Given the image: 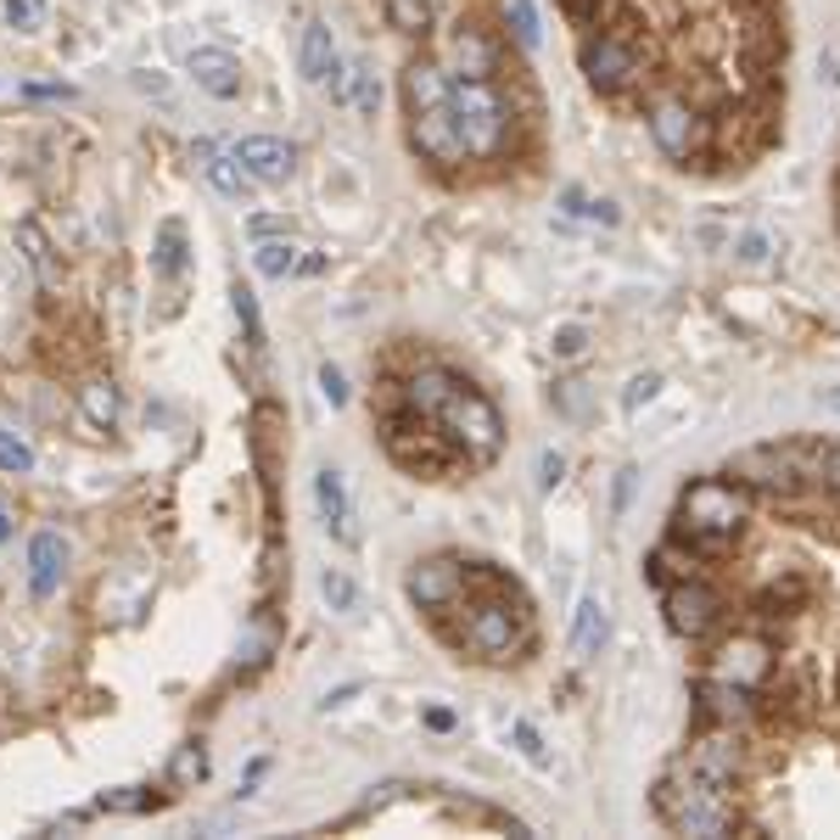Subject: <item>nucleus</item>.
Masks as SVG:
<instances>
[{
    "mask_svg": "<svg viewBox=\"0 0 840 840\" xmlns=\"http://www.w3.org/2000/svg\"><path fill=\"white\" fill-rule=\"evenodd\" d=\"M449 113H454V129H460L471 162L498 157L511 129H516V102L504 96L498 78H454L449 84Z\"/></svg>",
    "mask_w": 840,
    "mask_h": 840,
    "instance_id": "nucleus-1",
    "label": "nucleus"
},
{
    "mask_svg": "<svg viewBox=\"0 0 840 840\" xmlns=\"http://www.w3.org/2000/svg\"><path fill=\"white\" fill-rule=\"evenodd\" d=\"M745 522V498L734 482H695L684 493V533L701 549H723Z\"/></svg>",
    "mask_w": 840,
    "mask_h": 840,
    "instance_id": "nucleus-2",
    "label": "nucleus"
},
{
    "mask_svg": "<svg viewBox=\"0 0 840 840\" xmlns=\"http://www.w3.org/2000/svg\"><path fill=\"white\" fill-rule=\"evenodd\" d=\"M438 420H443V432L454 438V443H465L471 454H493L498 449V438H504V420H498V409L482 398V392H471V387H454L449 398H443V409H438Z\"/></svg>",
    "mask_w": 840,
    "mask_h": 840,
    "instance_id": "nucleus-3",
    "label": "nucleus"
},
{
    "mask_svg": "<svg viewBox=\"0 0 840 840\" xmlns=\"http://www.w3.org/2000/svg\"><path fill=\"white\" fill-rule=\"evenodd\" d=\"M303 78L314 91H330V102H348V67L336 56V40H330L325 18H308V29H303Z\"/></svg>",
    "mask_w": 840,
    "mask_h": 840,
    "instance_id": "nucleus-4",
    "label": "nucleus"
},
{
    "mask_svg": "<svg viewBox=\"0 0 840 840\" xmlns=\"http://www.w3.org/2000/svg\"><path fill=\"white\" fill-rule=\"evenodd\" d=\"M235 162H241L259 186H286L292 168H297V151H292L281 135H241V140H235Z\"/></svg>",
    "mask_w": 840,
    "mask_h": 840,
    "instance_id": "nucleus-5",
    "label": "nucleus"
},
{
    "mask_svg": "<svg viewBox=\"0 0 840 840\" xmlns=\"http://www.w3.org/2000/svg\"><path fill=\"white\" fill-rule=\"evenodd\" d=\"M666 622H672V633L701 639L717 622V595L706 582H672L666 588Z\"/></svg>",
    "mask_w": 840,
    "mask_h": 840,
    "instance_id": "nucleus-6",
    "label": "nucleus"
},
{
    "mask_svg": "<svg viewBox=\"0 0 840 840\" xmlns=\"http://www.w3.org/2000/svg\"><path fill=\"white\" fill-rule=\"evenodd\" d=\"M314 511H319V522L336 544H354V504H348V482L336 465L314 471Z\"/></svg>",
    "mask_w": 840,
    "mask_h": 840,
    "instance_id": "nucleus-7",
    "label": "nucleus"
},
{
    "mask_svg": "<svg viewBox=\"0 0 840 840\" xmlns=\"http://www.w3.org/2000/svg\"><path fill=\"white\" fill-rule=\"evenodd\" d=\"M186 73L197 78V91H208L213 102H235L241 96V62L230 56V51H219V45H202V51H191L186 56Z\"/></svg>",
    "mask_w": 840,
    "mask_h": 840,
    "instance_id": "nucleus-8",
    "label": "nucleus"
},
{
    "mask_svg": "<svg viewBox=\"0 0 840 840\" xmlns=\"http://www.w3.org/2000/svg\"><path fill=\"white\" fill-rule=\"evenodd\" d=\"M62 577H67V538L62 533H34V544H29V595L34 600H51L56 588H62Z\"/></svg>",
    "mask_w": 840,
    "mask_h": 840,
    "instance_id": "nucleus-9",
    "label": "nucleus"
},
{
    "mask_svg": "<svg viewBox=\"0 0 840 840\" xmlns=\"http://www.w3.org/2000/svg\"><path fill=\"white\" fill-rule=\"evenodd\" d=\"M728 476L739 482H756V487H796V454L790 449H745L728 460Z\"/></svg>",
    "mask_w": 840,
    "mask_h": 840,
    "instance_id": "nucleus-10",
    "label": "nucleus"
},
{
    "mask_svg": "<svg viewBox=\"0 0 840 840\" xmlns=\"http://www.w3.org/2000/svg\"><path fill=\"white\" fill-rule=\"evenodd\" d=\"M465 644L476 650V655H511L516 650V622H511V611L504 606H476V617L465 622Z\"/></svg>",
    "mask_w": 840,
    "mask_h": 840,
    "instance_id": "nucleus-11",
    "label": "nucleus"
},
{
    "mask_svg": "<svg viewBox=\"0 0 840 840\" xmlns=\"http://www.w3.org/2000/svg\"><path fill=\"white\" fill-rule=\"evenodd\" d=\"M454 595H460V566L454 560H427V566L409 571V600L420 611H443Z\"/></svg>",
    "mask_w": 840,
    "mask_h": 840,
    "instance_id": "nucleus-12",
    "label": "nucleus"
},
{
    "mask_svg": "<svg viewBox=\"0 0 840 840\" xmlns=\"http://www.w3.org/2000/svg\"><path fill=\"white\" fill-rule=\"evenodd\" d=\"M78 414L91 420L96 432H113V427H118V414H124L118 381H107V376H91V381L78 387Z\"/></svg>",
    "mask_w": 840,
    "mask_h": 840,
    "instance_id": "nucleus-13",
    "label": "nucleus"
},
{
    "mask_svg": "<svg viewBox=\"0 0 840 840\" xmlns=\"http://www.w3.org/2000/svg\"><path fill=\"white\" fill-rule=\"evenodd\" d=\"M18 252H23V264L34 270L40 286H56V281H62V270H56V246H51V235H45L40 219H23V224H18Z\"/></svg>",
    "mask_w": 840,
    "mask_h": 840,
    "instance_id": "nucleus-14",
    "label": "nucleus"
},
{
    "mask_svg": "<svg viewBox=\"0 0 840 840\" xmlns=\"http://www.w3.org/2000/svg\"><path fill=\"white\" fill-rule=\"evenodd\" d=\"M768 672V650L756 644V639H739V644H728L723 650V661H717V679L723 684H739V690H750L756 679Z\"/></svg>",
    "mask_w": 840,
    "mask_h": 840,
    "instance_id": "nucleus-15",
    "label": "nucleus"
},
{
    "mask_svg": "<svg viewBox=\"0 0 840 840\" xmlns=\"http://www.w3.org/2000/svg\"><path fill=\"white\" fill-rule=\"evenodd\" d=\"M186 264H191L186 224H180V219H162V224H157V246H151V270H157L162 281H180Z\"/></svg>",
    "mask_w": 840,
    "mask_h": 840,
    "instance_id": "nucleus-16",
    "label": "nucleus"
},
{
    "mask_svg": "<svg viewBox=\"0 0 840 840\" xmlns=\"http://www.w3.org/2000/svg\"><path fill=\"white\" fill-rule=\"evenodd\" d=\"M672 823H679L684 834H723L728 829V807H723L717 790H701V796H690L679 812H672Z\"/></svg>",
    "mask_w": 840,
    "mask_h": 840,
    "instance_id": "nucleus-17",
    "label": "nucleus"
},
{
    "mask_svg": "<svg viewBox=\"0 0 840 840\" xmlns=\"http://www.w3.org/2000/svg\"><path fill=\"white\" fill-rule=\"evenodd\" d=\"M606 633H611V617H606V606L588 595L582 606H577V622H571V644H577V655H600L606 650Z\"/></svg>",
    "mask_w": 840,
    "mask_h": 840,
    "instance_id": "nucleus-18",
    "label": "nucleus"
},
{
    "mask_svg": "<svg viewBox=\"0 0 840 840\" xmlns=\"http://www.w3.org/2000/svg\"><path fill=\"white\" fill-rule=\"evenodd\" d=\"M208 180H213V191L230 197V202H246L252 191H259V180H252L246 168L235 162V151H213V157H208Z\"/></svg>",
    "mask_w": 840,
    "mask_h": 840,
    "instance_id": "nucleus-19",
    "label": "nucleus"
},
{
    "mask_svg": "<svg viewBox=\"0 0 840 840\" xmlns=\"http://www.w3.org/2000/svg\"><path fill=\"white\" fill-rule=\"evenodd\" d=\"M314 588H319V600H325L336 617H359V582H354L343 566H319Z\"/></svg>",
    "mask_w": 840,
    "mask_h": 840,
    "instance_id": "nucleus-20",
    "label": "nucleus"
},
{
    "mask_svg": "<svg viewBox=\"0 0 840 840\" xmlns=\"http://www.w3.org/2000/svg\"><path fill=\"white\" fill-rule=\"evenodd\" d=\"M252 264H259V275L264 281H286V275H297V246L286 241V235H264L259 246H252Z\"/></svg>",
    "mask_w": 840,
    "mask_h": 840,
    "instance_id": "nucleus-21",
    "label": "nucleus"
},
{
    "mask_svg": "<svg viewBox=\"0 0 840 840\" xmlns=\"http://www.w3.org/2000/svg\"><path fill=\"white\" fill-rule=\"evenodd\" d=\"M208 779V745L202 739H186L168 763V790H197Z\"/></svg>",
    "mask_w": 840,
    "mask_h": 840,
    "instance_id": "nucleus-22",
    "label": "nucleus"
},
{
    "mask_svg": "<svg viewBox=\"0 0 840 840\" xmlns=\"http://www.w3.org/2000/svg\"><path fill=\"white\" fill-rule=\"evenodd\" d=\"M690 768L706 779V785H728V774H734V745L728 739H706V745H695V756H690Z\"/></svg>",
    "mask_w": 840,
    "mask_h": 840,
    "instance_id": "nucleus-23",
    "label": "nucleus"
},
{
    "mask_svg": "<svg viewBox=\"0 0 840 840\" xmlns=\"http://www.w3.org/2000/svg\"><path fill=\"white\" fill-rule=\"evenodd\" d=\"M449 392H454V376H449V370H420V376L409 381V409H420V414H438Z\"/></svg>",
    "mask_w": 840,
    "mask_h": 840,
    "instance_id": "nucleus-24",
    "label": "nucleus"
},
{
    "mask_svg": "<svg viewBox=\"0 0 840 840\" xmlns=\"http://www.w3.org/2000/svg\"><path fill=\"white\" fill-rule=\"evenodd\" d=\"M230 308H235V319H241V330H246V348L259 354L264 348V314H259V297H252V286H230Z\"/></svg>",
    "mask_w": 840,
    "mask_h": 840,
    "instance_id": "nucleus-25",
    "label": "nucleus"
},
{
    "mask_svg": "<svg viewBox=\"0 0 840 840\" xmlns=\"http://www.w3.org/2000/svg\"><path fill=\"white\" fill-rule=\"evenodd\" d=\"M348 102H354L359 118H376V113H381V78H376L370 67H354V73H348Z\"/></svg>",
    "mask_w": 840,
    "mask_h": 840,
    "instance_id": "nucleus-26",
    "label": "nucleus"
},
{
    "mask_svg": "<svg viewBox=\"0 0 840 840\" xmlns=\"http://www.w3.org/2000/svg\"><path fill=\"white\" fill-rule=\"evenodd\" d=\"M701 695H706V712H712V717H723V723L745 717V690H739V684H723V679H712Z\"/></svg>",
    "mask_w": 840,
    "mask_h": 840,
    "instance_id": "nucleus-27",
    "label": "nucleus"
},
{
    "mask_svg": "<svg viewBox=\"0 0 840 840\" xmlns=\"http://www.w3.org/2000/svg\"><path fill=\"white\" fill-rule=\"evenodd\" d=\"M45 12H51V0H7V23L18 34H40L45 29Z\"/></svg>",
    "mask_w": 840,
    "mask_h": 840,
    "instance_id": "nucleus-28",
    "label": "nucleus"
},
{
    "mask_svg": "<svg viewBox=\"0 0 840 840\" xmlns=\"http://www.w3.org/2000/svg\"><path fill=\"white\" fill-rule=\"evenodd\" d=\"M0 471H7V476H29L34 471V449L23 438H12V432H0Z\"/></svg>",
    "mask_w": 840,
    "mask_h": 840,
    "instance_id": "nucleus-29",
    "label": "nucleus"
},
{
    "mask_svg": "<svg viewBox=\"0 0 840 840\" xmlns=\"http://www.w3.org/2000/svg\"><path fill=\"white\" fill-rule=\"evenodd\" d=\"M511 745H516V750L527 756V763H538V768L549 763V750H544V734H538V728H533L527 717H511Z\"/></svg>",
    "mask_w": 840,
    "mask_h": 840,
    "instance_id": "nucleus-30",
    "label": "nucleus"
},
{
    "mask_svg": "<svg viewBox=\"0 0 840 840\" xmlns=\"http://www.w3.org/2000/svg\"><path fill=\"white\" fill-rule=\"evenodd\" d=\"M140 807H157V796H140V790H113L96 801V812H140Z\"/></svg>",
    "mask_w": 840,
    "mask_h": 840,
    "instance_id": "nucleus-31",
    "label": "nucleus"
},
{
    "mask_svg": "<svg viewBox=\"0 0 840 840\" xmlns=\"http://www.w3.org/2000/svg\"><path fill=\"white\" fill-rule=\"evenodd\" d=\"M319 398H325L330 409L348 403V381H343V370H336V365H319Z\"/></svg>",
    "mask_w": 840,
    "mask_h": 840,
    "instance_id": "nucleus-32",
    "label": "nucleus"
},
{
    "mask_svg": "<svg viewBox=\"0 0 840 840\" xmlns=\"http://www.w3.org/2000/svg\"><path fill=\"white\" fill-rule=\"evenodd\" d=\"M582 348H588V330H582V325H566V330L555 336V354H566V359H577Z\"/></svg>",
    "mask_w": 840,
    "mask_h": 840,
    "instance_id": "nucleus-33",
    "label": "nucleus"
},
{
    "mask_svg": "<svg viewBox=\"0 0 840 840\" xmlns=\"http://www.w3.org/2000/svg\"><path fill=\"white\" fill-rule=\"evenodd\" d=\"M560 476H566V460H560L555 449H544V454H538V482H544V487H555Z\"/></svg>",
    "mask_w": 840,
    "mask_h": 840,
    "instance_id": "nucleus-34",
    "label": "nucleus"
},
{
    "mask_svg": "<svg viewBox=\"0 0 840 840\" xmlns=\"http://www.w3.org/2000/svg\"><path fill=\"white\" fill-rule=\"evenodd\" d=\"M655 387H661V376H633V387H628V409L650 403V398H655Z\"/></svg>",
    "mask_w": 840,
    "mask_h": 840,
    "instance_id": "nucleus-35",
    "label": "nucleus"
},
{
    "mask_svg": "<svg viewBox=\"0 0 840 840\" xmlns=\"http://www.w3.org/2000/svg\"><path fill=\"white\" fill-rule=\"evenodd\" d=\"M246 230H252V235H259V241H264V235H286V219H270V213H252V219H246Z\"/></svg>",
    "mask_w": 840,
    "mask_h": 840,
    "instance_id": "nucleus-36",
    "label": "nucleus"
},
{
    "mask_svg": "<svg viewBox=\"0 0 840 840\" xmlns=\"http://www.w3.org/2000/svg\"><path fill=\"white\" fill-rule=\"evenodd\" d=\"M818 476H823L829 487H840V449H823V454H818Z\"/></svg>",
    "mask_w": 840,
    "mask_h": 840,
    "instance_id": "nucleus-37",
    "label": "nucleus"
},
{
    "mask_svg": "<svg viewBox=\"0 0 840 840\" xmlns=\"http://www.w3.org/2000/svg\"><path fill=\"white\" fill-rule=\"evenodd\" d=\"M739 259H745V264H763V259H768V241H763V235H745V241H739Z\"/></svg>",
    "mask_w": 840,
    "mask_h": 840,
    "instance_id": "nucleus-38",
    "label": "nucleus"
},
{
    "mask_svg": "<svg viewBox=\"0 0 840 840\" xmlns=\"http://www.w3.org/2000/svg\"><path fill=\"white\" fill-rule=\"evenodd\" d=\"M270 774V756H259V763H252L246 768V779H241V796H252V790H259V779Z\"/></svg>",
    "mask_w": 840,
    "mask_h": 840,
    "instance_id": "nucleus-39",
    "label": "nucleus"
},
{
    "mask_svg": "<svg viewBox=\"0 0 840 840\" xmlns=\"http://www.w3.org/2000/svg\"><path fill=\"white\" fill-rule=\"evenodd\" d=\"M427 728L449 734V728H454V712H449V706H427Z\"/></svg>",
    "mask_w": 840,
    "mask_h": 840,
    "instance_id": "nucleus-40",
    "label": "nucleus"
},
{
    "mask_svg": "<svg viewBox=\"0 0 840 840\" xmlns=\"http://www.w3.org/2000/svg\"><path fill=\"white\" fill-rule=\"evenodd\" d=\"M354 695H359V684H343V690H330V695L319 701V712H330V706H348Z\"/></svg>",
    "mask_w": 840,
    "mask_h": 840,
    "instance_id": "nucleus-41",
    "label": "nucleus"
},
{
    "mask_svg": "<svg viewBox=\"0 0 840 840\" xmlns=\"http://www.w3.org/2000/svg\"><path fill=\"white\" fill-rule=\"evenodd\" d=\"M628 493H633V471H622V476H617V504H611V511H617V516L628 511Z\"/></svg>",
    "mask_w": 840,
    "mask_h": 840,
    "instance_id": "nucleus-42",
    "label": "nucleus"
},
{
    "mask_svg": "<svg viewBox=\"0 0 840 840\" xmlns=\"http://www.w3.org/2000/svg\"><path fill=\"white\" fill-rule=\"evenodd\" d=\"M818 403H823L829 414H840V387H823V392H818Z\"/></svg>",
    "mask_w": 840,
    "mask_h": 840,
    "instance_id": "nucleus-43",
    "label": "nucleus"
},
{
    "mask_svg": "<svg viewBox=\"0 0 840 840\" xmlns=\"http://www.w3.org/2000/svg\"><path fill=\"white\" fill-rule=\"evenodd\" d=\"M7 538H12V511L0 504V544H7Z\"/></svg>",
    "mask_w": 840,
    "mask_h": 840,
    "instance_id": "nucleus-44",
    "label": "nucleus"
}]
</instances>
